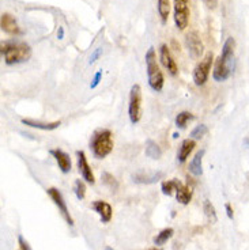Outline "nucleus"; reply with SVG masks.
<instances>
[{
    "label": "nucleus",
    "mask_w": 249,
    "mask_h": 250,
    "mask_svg": "<svg viewBox=\"0 0 249 250\" xmlns=\"http://www.w3.org/2000/svg\"><path fill=\"white\" fill-rule=\"evenodd\" d=\"M234 49H236V40L229 37L225 41L222 46V53L217 59L214 71H212V78L215 82L227 81L234 71L236 67V60H234Z\"/></svg>",
    "instance_id": "nucleus-1"
},
{
    "label": "nucleus",
    "mask_w": 249,
    "mask_h": 250,
    "mask_svg": "<svg viewBox=\"0 0 249 250\" xmlns=\"http://www.w3.org/2000/svg\"><path fill=\"white\" fill-rule=\"evenodd\" d=\"M1 56L4 59L7 65L19 64V62H27L31 56L30 45L26 42L18 41H10L1 44Z\"/></svg>",
    "instance_id": "nucleus-2"
},
{
    "label": "nucleus",
    "mask_w": 249,
    "mask_h": 250,
    "mask_svg": "<svg viewBox=\"0 0 249 250\" xmlns=\"http://www.w3.org/2000/svg\"><path fill=\"white\" fill-rule=\"evenodd\" d=\"M114 143H113L112 132L109 129H98L93 133L90 140V148L93 152L94 158L104 159L113 151Z\"/></svg>",
    "instance_id": "nucleus-3"
},
{
    "label": "nucleus",
    "mask_w": 249,
    "mask_h": 250,
    "mask_svg": "<svg viewBox=\"0 0 249 250\" xmlns=\"http://www.w3.org/2000/svg\"><path fill=\"white\" fill-rule=\"evenodd\" d=\"M146 69H147V79H149V86L154 91L159 93L163 88V83H165V78L163 74L159 69V65L157 62V55L154 48L151 46L147 53H146Z\"/></svg>",
    "instance_id": "nucleus-4"
},
{
    "label": "nucleus",
    "mask_w": 249,
    "mask_h": 250,
    "mask_svg": "<svg viewBox=\"0 0 249 250\" xmlns=\"http://www.w3.org/2000/svg\"><path fill=\"white\" fill-rule=\"evenodd\" d=\"M128 117L132 124H137L142 119V88L139 84H134L130 91Z\"/></svg>",
    "instance_id": "nucleus-5"
},
{
    "label": "nucleus",
    "mask_w": 249,
    "mask_h": 250,
    "mask_svg": "<svg viewBox=\"0 0 249 250\" xmlns=\"http://www.w3.org/2000/svg\"><path fill=\"white\" fill-rule=\"evenodd\" d=\"M212 62H214V55L210 52L196 64V67L193 68V82L196 86H203L208 81Z\"/></svg>",
    "instance_id": "nucleus-6"
},
{
    "label": "nucleus",
    "mask_w": 249,
    "mask_h": 250,
    "mask_svg": "<svg viewBox=\"0 0 249 250\" xmlns=\"http://www.w3.org/2000/svg\"><path fill=\"white\" fill-rule=\"evenodd\" d=\"M191 17L189 0H173V18L176 27L179 30H184L188 26Z\"/></svg>",
    "instance_id": "nucleus-7"
},
{
    "label": "nucleus",
    "mask_w": 249,
    "mask_h": 250,
    "mask_svg": "<svg viewBox=\"0 0 249 250\" xmlns=\"http://www.w3.org/2000/svg\"><path fill=\"white\" fill-rule=\"evenodd\" d=\"M46 193H48V196L52 199V201L55 203V206L59 208V212L62 213V216L64 218V220H66L69 226H74V219L69 215L68 207H67V203H66L64 197H63L62 192H60L57 188L52 187L46 189Z\"/></svg>",
    "instance_id": "nucleus-8"
},
{
    "label": "nucleus",
    "mask_w": 249,
    "mask_h": 250,
    "mask_svg": "<svg viewBox=\"0 0 249 250\" xmlns=\"http://www.w3.org/2000/svg\"><path fill=\"white\" fill-rule=\"evenodd\" d=\"M185 45H187L188 53L192 57L193 60H199L203 52H204V45L200 38L198 31H189L185 37Z\"/></svg>",
    "instance_id": "nucleus-9"
},
{
    "label": "nucleus",
    "mask_w": 249,
    "mask_h": 250,
    "mask_svg": "<svg viewBox=\"0 0 249 250\" xmlns=\"http://www.w3.org/2000/svg\"><path fill=\"white\" fill-rule=\"evenodd\" d=\"M76 158H78V169H79L82 178L89 184H91V185L95 184V177H94L93 170L89 165L86 154L83 151H76Z\"/></svg>",
    "instance_id": "nucleus-10"
},
{
    "label": "nucleus",
    "mask_w": 249,
    "mask_h": 250,
    "mask_svg": "<svg viewBox=\"0 0 249 250\" xmlns=\"http://www.w3.org/2000/svg\"><path fill=\"white\" fill-rule=\"evenodd\" d=\"M159 60H161V64L168 69V72L170 75H177L179 72V67L176 64V60L172 56V52L168 48L166 44H162L159 46Z\"/></svg>",
    "instance_id": "nucleus-11"
},
{
    "label": "nucleus",
    "mask_w": 249,
    "mask_h": 250,
    "mask_svg": "<svg viewBox=\"0 0 249 250\" xmlns=\"http://www.w3.org/2000/svg\"><path fill=\"white\" fill-rule=\"evenodd\" d=\"M0 26H1V30L6 31L7 34H11V36H19L22 31H21V27H19L17 19L14 18L11 14L4 13L1 15V19H0Z\"/></svg>",
    "instance_id": "nucleus-12"
},
{
    "label": "nucleus",
    "mask_w": 249,
    "mask_h": 250,
    "mask_svg": "<svg viewBox=\"0 0 249 250\" xmlns=\"http://www.w3.org/2000/svg\"><path fill=\"white\" fill-rule=\"evenodd\" d=\"M91 208L100 215L101 222H102V223H109V222L112 220L113 209L112 206H111L109 203H106V201L102 200H97L91 204Z\"/></svg>",
    "instance_id": "nucleus-13"
},
{
    "label": "nucleus",
    "mask_w": 249,
    "mask_h": 250,
    "mask_svg": "<svg viewBox=\"0 0 249 250\" xmlns=\"http://www.w3.org/2000/svg\"><path fill=\"white\" fill-rule=\"evenodd\" d=\"M50 155L55 158L59 169L62 170V173L67 174L71 171V158L67 152H64L60 148H56V150H50Z\"/></svg>",
    "instance_id": "nucleus-14"
},
{
    "label": "nucleus",
    "mask_w": 249,
    "mask_h": 250,
    "mask_svg": "<svg viewBox=\"0 0 249 250\" xmlns=\"http://www.w3.org/2000/svg\"><path fill=\"white\" fill-rule=\"evenodd\" d=\"M21 123L26 126H30V128H36V129H41V131H53L57 129L62 123L60 121H53V123H43V121H36V120L30 119H22Z\"/></svg>",
    "instance_id": "nucleus-15"
},
{
    "label": "nucleus",
    "mask_w": 249,
    "mask_h": 250,
    "mask_svg": "<svg viewBox=\"0 0 249 250\" xmlns=\"http://www.w3.org/2000/svg\"><path fill=\"white\" fill-rule=\"evenodd\" d=\"M195 147H196V142L193 139H185V140H182V143L180 146V150L177 152V161H179V163L187 162V159L191 155V152L195 150Z\"/></svg>",
    "instance_id": "nucleus-16"
},
{
    "label": "nucleus",
    "mask_w": 249,
    "mask_h": 250,
    "mask_svg": "<svg viewBox=\"0 0 249 250\" xmlns=\"http://www.w3.org/2000/svg\"><path fill=\"white\" fill-rule=\"evenodd\" d=\"M204 150H200L199 152H196V155L193 156V159L189 163V171L195 177H200L203 174V156H204Z\"/></svg>",
    "instance_id": "nucleus-17"
},
{
    "label": "nucleus",
    "mask_w": 249,
    "mask_h": 250,
    "mask_svg": "<svg viewBox=\"0 0 249 250\" xmlns=\"http://www.w3.org/2000/svg\"><path fill=\"white\" fill-rule=\"evenodd\" d=\"M176 199L177 201L182 204V206H187L191 203L192 200V189L187 185H184V184H181L180 188L177 189V192H176Z\"/></svg>",
    "instance_id": "nucleus-18"
},
{
    "label": "nucleus",
    "mask_w": 249,
    "mask_h": 250,
    "mask_svg": "<svg viewBox=\"0 0 249 250\" xmlns=\"http://www.w3.org/2000/svg\"><path fill=\"white\" fill-rule=\"evenodd\" d=\"M144 154H146V156L151 158V159H159V158L162 156V150H161V147H159L154 140L149 139V140L146 142Z\"/></svg>",
    "instance_id": "nucleus-19"
},
{
    "label": "nucleus",
    "mask_w": 249,
    "mask_h": 250,
    "mask_svg": "<svg viewBox=\"0 0 249 250\" xmlns=\"http://www.w3.org/2000/svg\"><path fill=\"white\" fill-rule=\"evenodd\" d=\"M163 174L162 173H154V174H144V173H137L134 175V181L139 182V184H153L157 182L159 178H162Z\"/></svg>",
    "instance_id": "nucleus-20"
},
{
    "label": "nucleus",
    "mask_w": 249,
    "mask_h": 250,
    "mask_svg": "<svg viewBox=\"0 0 249 250\" xmlns=\"http://www.w3.org/2000/svg\"><path fill=\"white\" fill-rule=\"evenodd\" d=\"M173 234H175V230H173L172 227L163 229V230L158 232L157 237L154 238V245H156V246H163L170 238L173 237Z\"/></svg>",
    "instance_id": "nucleus-21"
},
{
    "label": "nucleus",
    "mask_w": 249,
    "mask_h": 250,
    "mask_svg": "<svg viewBox=\"0 0 249 250\" xmlns=\"http://www.w3.org/2000/svg\"><path fill=\"white\" fill-rule=\"evenodd\" d=\"M157 10H158L159 17H161L162 23H166V21L169 18V14H170V1L169 0H158Z\"/></svg>",
    "instance_id": "nucleus-22"
},
{
    "label": "nucleus",
    "mask_w": 249,
    "mask_h": 250,
    "mask_svg": "<svg viewBox=\"0 0 249 250\" xmlns=\"http://www.w3.org/2000/svg\"><path fill=\"white\" fill-rule=\"evenodd\" d=\"M182 184L181 181L179 180H170V181H163L161 185V189H162V193L166 194V196H172L173 193L177 192V189L180 188V185Z\"/></svg>",
    "instance_id": "nucleus-23"
},
{
    "label": "nucleus",
    "mask_w": 249,
    "mask_h": 250,
    "mask_svg": "<svg viewBox=\"0 0 249 250\" xmlns=\"http://www.w3.org/2000/svg\"><path fill=\"white\" fill-rule=\"evenodd\" d=\"M203 211H204L205 218L208 222H211V223H217L218 222V216H217V212H215V208L211 204V201L210 200H205L203 203Z\"/></svg>",
    "instance_id": "nucleus-24"
},
{
    "label": "nucleus",
    "mask_w": 249,
    "mask_h": 250,
    "mask_svg": "<svg viewBox=\"0 0 249 250\" xmlns=\"http://www.w3.org/2000/svg\"><path fill=\"white\" fill-rule=\"evenodd\" d=\"M193 119H195V116H193L192 113H189V112L179 113V114L176 116V126H177V128H180V129H184V128L187 126L188 123Z\"/></svg>",
    "instance_id": "nucleus-25"
},
{
    "label": "nucleus",
    "mask_w": 249,
    "mask_h": 250,
    "mask_svg": "<svg viewBox=\"0 0 249 250\" xmlns=\"http://www.w3.org/2000/svg\"><path fill=\"white\" fill-rule=\"evenodd\" d=\"M74 192L78 200H83L85 196H86V185H85V182L82 181V180H76L74 185Z\"/></svg>",
    "instance_id": "nucleus-26"
},
{
    "label": "nucleus",
    "mask_w": 249,
    "mask_h": 250,
    "mask_svg": "<svg viewBox=\"0 0 249 250\" xmlns=\"http://www.w3.org/2000/svg\"><path fill=\"white\" fill-rule=\"evenodd\" d=\"M207 132H208V128H207V125L204 124H200L196 125L195 128H193V131L191 132V138L195 140V139H202L203 136L207 135Z\"/></svg>",
    "instance_id": "nucleus-27"
},
{
    "label": "nucleus",
    "mask_w": 249,
    "mask_h": 250,
    "mask_svg": "<svg viewBox=\"0 0 249 250\" xmlns=\"http://www.w3.org/2000/svg\"><path fill=\"white\" fill-rule=\"evenodd\" d=\"M102 180H104V184H106L109 188H117V181L116 178L111 175L109 173H104L102 174Z\"/></svg>",
    "instance_id": "nucleus-28"
},
{
    "label": "nucleus",
    "mask_w": 249,
    "mask_h": 250,
    "mask_svg": "<svg viewBox=\"0 0 249 250\" xmlns=\"http://www.w3.org/2000/svg\"><path fill=\"white\" fill-rule=\"evenodd\" d=\"M101 79H102V71H97L95 75H94L93 81L90 83V88H95L98 84H100Z\"/></svg>",
    "instance_id": "nucleus-29"
},
{
    "label": "nucleus",
    "mask_w": 249,
    "mask_h": 250,
    "mask_svg": "<svg viewBox=\"0 0 249 250\" xmlns=\"http://www.w3.org/2000/svg\"><path fill=\"white\" fill-rule=\"evenodd\" d=\"M102 55V48H97V49L94 50L93 53H91V56H90V60H89V64H94V62H97L98 59Z\"/></svg>",
    "instance_id": "nucleus-30"
},
{
    "label": "nucleus",
    "mask_w": 249,
    "mask_h": 250,
    "mask_svg": "<svg viewBox=\"0 0 249 250\" xmlns=\"http://www.w3.org/2000/svg\"><path fill=\"white\" fill-rule=\"evenodd\" d=\"M18 244H19V249L21 250H31L30 245L27 244V241H25V238L22 237V235H19L18 237Z\"/></svg>",
    "instance_id": "nucleus-31"
},
{
    "label": "nucleus",
    "mask_w": 249,
    "mask_h": 250,
    "mask_svg": "<svg viewBox=\"0 0 249 250\" xmlns=\"http://www.w3.org/2000/svg\"><path fill=\"white\" fill-rule=\"evenodd\" d=\"M202 1L207 6V8H211V10L217 8L218 6V0H202Z\"/></svg>",
    "instance_id": "nucleus-32"
},
{
    "label": "nucleus",
    "mask_w": 249,
    "mask_h": 250,
    "mask_svg": "<svg viewBox=\"0 0 249 250\" xmlns=\"http://www.w3.org/2000/svg\"><path fill=\"white\" fill-rule=\"evenodd\" d=\"M225 208H226V215H227V218H229V219L234 218V213H233V208H231V206L229 204V203H226Z\"/></svg>",
    "instance_id": "nucleus-33"
},
{
    "label": "nucleus",
    "mask_w": 249,
    "mask_h": 250,
    "mask_svg": "<svg viewBox=\"0 0 249 250\" xmlns=\"http://www.w3.org/2000/svg\"><path fill=\"white\" fill-rule=\"evenodd\" d=\"M57 38H59V40H63V38H64V27H62V26H60L59 30H57Z\"/></svg>",
    "instance_id": "nucleus-34"
},
{
    "label": "nucleus",
    "mask_w": 249,
    "mask_h": 250,
    "mask_svg": "<svg viewBox=\"0 0 249 250\" xmlns=\"http://www.w3.org/2000/svg\"><path fill=\"white\" fill-rule=\"evenodd\" d=\"M146 250H162V249H159V248H150V249H146Z\"/></svg>",
    "instance_id": "nucleus-35"
},
{
    "label": "nucleus",
    "mask_w": 249,
    "mask_h": 250,
    "mask_svg": "<svg viewBox=\"0 0 249 250\" xmlns=\"http://www.w3.org/2000/svg\"><path fill=\"white\" fill-rule=\"evenodd\" d=\"M105 250H114V249H113V248H111V246H106Z\"/></svg>",
    "instance_id": "nucleus-36"
}]
</instances>
